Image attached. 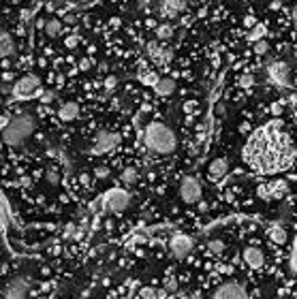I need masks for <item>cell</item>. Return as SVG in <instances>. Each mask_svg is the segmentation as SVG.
Segmentation results:
<instances>
[{"mask_svg":"<svg viewBox=\"0 0 297 299\" xmlns=\"http://www.w3.org/2000/svg\"><path fill=\"white\" fill-rule=\"evenodd\" d=\"M297 156L291 137L282 131L278 120L267 122L250 135L244 146L246 165L261 175H276L289 169Z\"/></svg>","mask_w":297,"mask_h":299,"instance_id":"1","label":"cell"},{"mask_svg":"<svg viewBox=\"0 0 297 299\" xmlns=\"http://www.w3.org/2000/svg\"><path fill=\"white\" fill-rule=\"evenodd\" d=\"M143 143L154 154H171L177 146L173 131L163 122H150L143 131Z\"/></svg>","mask_w":297,"mask_h":299,"instance_id":"2","label":"cell"},{"mask_svg":"<svg viewBox=\"0 0 297 299\" xmlns=\"http://www.w3.org/2000/svg\"><path fill=\"white\" fill-rule=\"evenodd\" d=\"M32 131H34L32 115L30 113H17L9 120V124L3 129V141L11 148L22 146V143L32 135Z\"/></svg>","mask_w":297,"mask_h":299,"instance_id":"3","label":"cell"},{"mask_svg":"<svg viewBox=\"0 0 297 299\" xmlns=\"http://www.w3.org/2000/svg\"><path fill=\"white\" fill-rule=\"evenodd\" d=\"M129 203H131V195L124 188H111V190H107L103 197V207L113 214L124 212L129 207Z\"/></svg>","mask_w":297,"mask_h":299,"instance_id":"4","label":"cell"},{"mask_svg":"<svg viewBox=\"0 0 297 299\" xmlns=\"http://www.w3.org/2000/svg\"><path fill=\"white\" fill-rule=\"evenodd\" d=\"M28 291H30V280L26 276H15L3 288V297L5 299H26Z\"/></svg>","mask_w":297,"mask_h":299,"instance_id":"5","label":"cell"},{"mask_svg":"<svg viewBox=\"0 0 297 299\" xmlns=\"http://www.w3.org/2000/svg\"><path fill=\"white\" fill-rule=\"evenodd\" d=\"M267 77L272 84L280 86V88H289L291 86V71L286 67V62L282 60H274L267 65Z\"/></svg>","mask_w":297,"mask_h":299,"instance_id":"6","label":"cell"},{"mask_svg":"<svg viewBox=\"0 0 297 299\" xmlns=\"http://www.w3.org/2000/svg\"><path fill=\"white\" fill-rule=\"evenodd\" d=\"M37 92H39V77L34 75H26L22 79H17L13 86V96L20 98V101H28Z\"/></svg>","mask_w":297,"mask_h":299,"instance_id":"7","label":"cell"},{"mask_svg":"<svg viewBox=\"0 0 297 299\" xmlns=\"http://www.w3.org/2000/svg\"><path fill=\"white\" fill-rule=\"evenodd\" d=\"M180 197L184 203H197L201 199V184L195 175H186L180 182Z\"/></svg>","mask_w":297,"mask_h":299,"instance_id":"8","label":"cell"},{"mask_svg":"<svg viewBox=\"0 0 297 299\" xmlns=\"http://www.w3.org/2000/svg\"><path fill=\"white\" fill-rule=\"evenodd\" d=\"M193 246H195L193 237H188V235H182V233L173 235V237H171V242H169V248H171V252H173V257H177V259H184L186 255H191Z\"/></svg>","mask_w":297,"mask_h":299,"instance_id":"9","label":"cell"},{"mask_svg":"<svg viewBox=\"0 0 297 299\" xmlns=\"http://www.w3.org/2000/svg\"><path fill=\"white\" fill-rule=\"evenodd\" d=\"M212 299H248L246 288L237 284V282H227L220 288H216V293L212 295Z\"/></svg>","mask_w":297,"mask_h":299,"instance_id":"10","label":"cell"},{"mask_svg":"<svg viewBox=\"0 0 297 299\" xmlns=\"http://www.w3.org/2000/svg\"><path fill=\"white\" fill-rule=\"evenodd\" d=\"M120 143V135L109 133V131H103L94 137V152L96 154H105V152H111L115 146Z\"/></svg>","mask_w":297,"mask_h":299,"instance_id":"11","label":"cell"},{"mask_svg":"<svg viewBox=\"0 0 297 299\" xmlns=\"http://www.w3.org/2000/svg\"><path fill=\"white\" fill-rule=\"evenodd\" d=\"M13 51H15V43L11 39V34H9L3 26H0V58L11 56Z\"/></svg>","mask_w":297,"mask_h":299,"instance_id":"12","label":"cell"},{"mask_svg":"<svg viewBox=\"0 0 297 299\" xmlns=\"http://www.w3.org/2000/svg\"><path fill=\"white\" fill-rule=\"evenodd\" d=\"M160 13H163V17H175L182 9H186L184 3H180V0H165V3L158 5Z\"/></svg>","mask_w":297,"mask_h":299,"instance_id":"13","label":"cell"},{"mask_svg":"<svg viewBox=\"0 0 297 299\" xmlns=\"http://www.w3.org/2000/svg\"><path fill=\"white\" fill-rule=\"evenodd\" d=\"M244 261L248 263V267L257 269V267L263 265V252H261L259 248H255V246H250V248L244 250Z\"/></svg>","mask_w":297,"mask_h":299,"instance_id":"14","label":"cell"},{"mask_svg":"<svg viewBox=\"0 0 297 299\" xmlns=\"http://www.w3.org/2000/svg\"><path fill=\"white\" fill-rule=\"evenodd\" d=\"M227 171H229L227 158H216L210 162V177L212 180H220L222 175H227Z\"/></svg>","mask_w":297,"mask_h":299,"instance_id":"15","label":"cell"},{"mask_svg":"<svg viewBox=\"0 0 297 299\" xmlns=\"http://www.w3.org/2000/svg\"><path fill=\"white\" fill-rule=\"evenodd\" d=\"M77 115H79V105L77 103H65L58 109V117L62 122H73Z\"/></svg>","mask_w":297,"mask_h":299,"instance_id":"16","label":"cell"},{"mask_svg":"<svg viewBox=\"0 0 297 299\" xmlns=\"http://www.w3.org/2000/svg\"><path fill=\"white\" fill-rule=\"evenodd\" d=\"M154 90L160 96H169V94H173V90H175V81L169 79V77H158Z\"/></svg>","mask_w":297,"mask_h":299,"instance_id":"17","label":"cell"},{"mask_svg":"<svg viewBox=\"0 0 297 299\" xmlns=\"http://www.w3.org/2000/svg\"><path fill=\"white\" fill-rule=\"evenodd\" d=\"M267 235H269V240H272L274 244H286V231H284V226H280V224H272V226H269Z\"/></svg>","mask_w":297,"mask_h":299,"instance_id":"18","label":"cell"},{"mask_svg":"<svg viewBox=\"0 0 297 299\" xmlns=\"http://www.w3.org/2000/svg\"><path fill=\"white\" fill-rule=\"evenodd\" d=\"M9 220H11V214H9L7 199H5V195H3V193H0V233L5 231V226L9 224Z\"/></svg>","mask_w":297,"mask_h":299,"instance_id":"19","label":"cell"},{"mask_svg":"<svg viewBox=\"0 0 297 299\" xmlns=\"http://www.w3.org/2000/svg\"><path fill=\"white\" fill-rule=\"evenodd\" d=\"M45 32H47V37L56 39L62 34V22L60 20H47L45 22Z\"/></svg>","mask_w":297,"mask_h":299,"instance_id":"20","label":"cell"},{"mask_svg":"<svg viewBox=\"0 0 297 299\" xmlns=\"http://www.w3.org/2000/svg\"><path fill=\"white\" fill-rule=\"evenodd\" d=\"M289 269L291 274L297 278V233H295V240L291 244V255H289Z\"/></svg>","mask_w":297,"mask_h":299,"instance_id":"21","label":"cell"},{"mask_svg":"<svg viewBox=\"0 0 297 299\" xmlns=\"http://www.w3.org/2000/svg\"><path fill=\"white\" fill-rule=\"evenodd\" d=\"M171 37H173V26L163 24V26H158V28H156V39L158 41H167Z\"/></svg>","mask_w":297,"mask_h":299,"instance_id":"22","label":"cell"},{"mask_svg":"<svg viewBox=\"0 0 297 299\" xmlns=\"http://www.w3.org/2000/svg\"><path fill=\"white\" fill-rule=\"evenodd\" d=\"M263 37H265V28L261 24H257L255 28H253V32L248 34V41H253V43H259V41H263Z\"/></svg>","mask_w":297,"mask_h":299,"instance_id":"23","label":"cell"},{"mask_svg":"<svg viewBox=\"0 0 297 299\" xmlns=\"http://www.w3.org/2000/svg\"><path fill=\"white\" fill-rule=\"evenodd\" d=\"M45 180L49 182V186H58V184H60V173H58V169H47V173H45Z\"/></svg>","mask_w":297,"mask_h":299,"instance_id":"24","label":"cell"},{"mask_svg":"<svg viewBox=\"0 0 297 299\" xmlns=\"http://www.w3.org/2000/svg\"><path fill=\"white\" fill-rule=\"evenodd\" d=\"M208 250L212 252V255H222V252H224V244L220 240H212L208 244Z\"/></svg>","mask_w":297,"mask_h":299,"instance_id":"25","label":"cell"},{"mask_svg":"<svg viewBox=\"0 0 297 299\" xmlns=\"http://www.w3.org/2000/svg\"><path fill=\"white\" fill-rule=\"evenodd\" d=\"M135 180H137V171L135 169H124L122 171V182L124 184H133Z\"/></svg>","mask_w":297,"mask_h":299,"instance_id":"26","label":"cell"},{"mask_svg":"<svg viewBox=\"0 0 297 299\" xmlns=\"http://www.w3.org/2000/svg\"><path fill=\"white\" fill-rule=\"evenodd\" d=\"M141 81H143L146 86H156L158 75H154V73H143V75H141Z\"/></svg>","mask_w":297,"mask_h":299,"instance_id":"27","label":"cell"},{"mask_svg":"<svg viewBox=\"0 0 297 299\" xmlns=\"http://www.w3.org/2000/svg\"><path fill=\"white\" fill-rule=\"evenodd\" d=\"M253 84H255V77L250 75V73H246V75L240 77V86H242V88H250Z\"/></svg>","mask_w":297,"mask_h":299,"instance_id":"28","label":"cell"},{"mask_svg":"<svg viewBox=\"0 0 297 299\" xmlns=\"http://www.w3.org/2000/svg\"><path fill=\"white\" fill-rule=\"evenodd\" d=\"M77 43H79V37H77V34H71V37H67V41H65V45H67L69 49L77 47Z\"/></svg>","mask_w":297,"mask_h":299,"instance_id":"29","label":"cell"},{"mask_svg":"<svg viewBox=\"0 0 297 299\" xmlns=\"http://www.w3.org/2000/svg\"><path fill=\"white\" fill-rule=\"evenodd\" d=\"M267 49H269L267 41H259V43H255V51H257V53H265Z\"/></svg>","mask_w":297,"mask_h":299,"instance_id":"30","label":"cell"},{"mask_svg":"<svg viewBox=\"0 0 297 299\" xmlns=\"http://www.w3.org/2000/svg\"><path fill=\"white\" fill-rule=\"evenodd\" d=\"M141 297H143V299H156L154 288H141Z\"/></svg>","mask_w":297,"mask_h":299,"instance_id":"31","label":"cell"},{"mask_svg":"<svg viewBox=\"0 0 297 299\" xmlns=\"http://www.w3.org/2000/svg\"><path fill=\"white\" fill-rule=\"evenodd\" d=\"M244 26H246V28H255V26H257V20H255L253 15H246V17H244Z\"/></svg>","mask_w":297,"mask_h":299,"instance_id":"32","label":"cell"},{"mask_svg":"<svg viewBox=\"0 0 297 299\" xmlns=\"http://www.w3.org/2000/svg\"><path fill=\"white\" fill-rule=\"evenodd\" d=\"M94 175L96 177H107V175H109V169H107V167H98V169H94Z\"/></svg>","mask_w":297,"mask_h":299,"instance_id":"33","label":"cell"},{"mask_svg":"<svg viewBox=\"0 0 297 299\" xmlns=\"http://www.w3.org/2000/svg\"><path fill=\"white\" fill-rule=\"evenodd\" d=\"M115 84H118V79H115L113 75H109V77H107V79H105V88H107V90H111V88H115Z\"/></svg>","mask_w":297,"mask_h":299,"instance_id":"34","label":"cell"},{"mask_svg":"<svg viewBox=\"0 0 297 299\" xmlns=\"http://www.w3.org/2000/svg\"><path fill=\"white\" fill-rule=\"evenodd\" d=\"M101 207H103V201H94L92 205H90V212H92V214H96L98 210H101Z\"/></svg>","mask_w":297,"mask_h":299,"instance_id":"35","label":"cell"},{"mask_svg":"<svg viewBox=\"0 0 297 299\" xmlns=\"http://www.w3.org/2000/svg\"><path fill=\"white\" fill-rule=\"evenodd\" d=\"M51 98H53V94H51V92H45V94L41 96V103L47 105V103H51Z\"/></svg>","mask_w":297,"mask_h":299,"instance_id":"36","label":"cell"},{"mask_svg":"<svg viewBox=\"0 0 297 299\" xmlns=\"http://www.w3.org/2000/svg\"><path fill=\"white\" fill-rule=\"evenodd\" d=\"M280 111H282V105H278V103H274V105H272V113H274V115H278V113H280Z\"/></svg>","mask_w":297,"mask_h":299,"instance_id":"37","label":"cell"},{"mask_svg":"<svg viewBox=\"0 0 297 299\" xmlns=\"http://www.w3.org/2000/svg\"><path fill=\"white\" fill-rule=\"evenodd\" d=\"M9 120H11V117H7V115H0V129H5V126L9 124Z\"/></svg>","mask_w":297,"mask_h":299,"instance_id":"38","label":"cell"},{"mask_svg":"<svg viewBox=\"0 0 297 299\" xmlns=\"http://www.w3.org/2000/svg\"><path fill=\"white\" fill-rule=\"evenodd\" d=\"M79 69H84V71H86V69H90V60H88V58H84L82 62H79Z\"/></svg>","mask_w":297,"mask_h":299,"instance_id":"39","label":"cell"},{"mask_svg":"<svg viewBox=\"0 0 297 299\" xmlns=\"http://www.w3.org/2000/svg\"><path fill=\"white\" fill-rule=\"evenodd\" d=\"M65 20H67L69 24H75V22H77V17H75L73 13H69V15H65Z\"/></svg>","mask_w":297,"mask_h":299,"instance_id":"40","label":"cell"},{"mask_svg":"<svg viewBox=\"0 0 297 299\" xmlns=\"http://www.w3.org/2000/svg\"><path fill=\"white\" fill-rule=\"evenodd\" d=\"M79 180H82V184H84V186H88V184H90V177H88L86 173H82V175H79Z\"/></svg>","mask_w":297,"mask_h":299,"instance_id":"41","label":"cell"},{"mask_svg":"<svg viewBox=\"0 0 297 299\" xmlns=\"http://www.w3.org/2000/svg\"><path fill=\"white\" fill-rule=\"evenodd\" d=\"M22 17L24 20H30V11H22Z\"/></svg>","mask_w":297,"mask_h":299,"instance_id":"42","label":"cell"},{"mask_svg":"<svg viewBox=\"0 0 297 299\" xmlns=\"http://www.w3.org/2000/svg\"><path fill=\"white\" fill-rule=\"evenodd\" d=\"M291 103H293V105H297V94H293V96H291Z\"/></svg>","mask_w":297,"mask_h":299,"instance_id":"43","label":"cell"},{"mask_svg":"<svg viewBox=\"0 0 297 299\" xmlns=\"http://www.w3.org/2000/svg\"><path fill=\"white\" fill-rule=\"evenodd\" d=\"M293 17H295V22H297V5H295V11H293Z\"/></svg>","mask_w":297,"mask_h":299,"instance_id":"44","label":"cell"},{"mask_svg":"<svg viewBox=\"0 0 297 299\" xmlns=\"http://www.w3.org/2000/svg\"><path fill=\"white\" fill-rule=\"evenodd\" d=\"M37 299H47V297H37Z\"/></svg>","mask_w":297,"mask_h":299,"instance_id":"45","label":"cell"}]
</instances>
